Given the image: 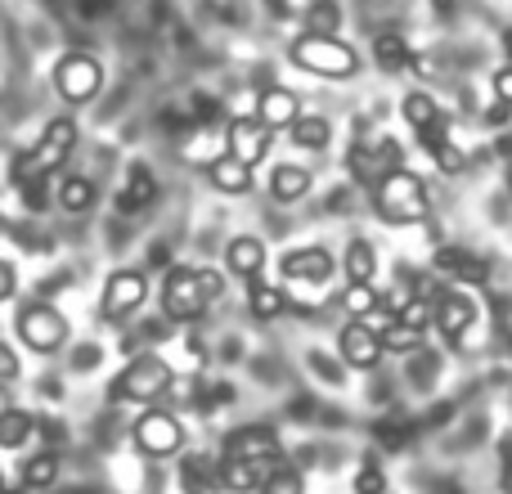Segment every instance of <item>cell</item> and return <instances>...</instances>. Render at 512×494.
<instances>
[{"label":"cell","mask_w":512,"mask_h":494,"mask_svg":"<svg viewBox=\"0 0 512 494\" xmlns=\"http://www.w3.org/2000/svg\"><path fill=\"white\" fill-rule=\"evenodd\" d=\"M14 288H18V274H14V265H9V261H0V306H5V301L14 297Z\"/></svg>","instance_id":"60d3db41"},{"label":"cell","mask_w":512,"mask_h":494,"mask_svg":"<svg viewBox=\"0 0 512 494\" xmlns=\"http://www.w3.org/2000/svg\"><path fill=\"white\" fill-rule=\"evenodd\" d=\"M337 351H342V360L351 364V369H378V360H382L378 333H373L369 324H360V319H351V324L342 328V337H337Z\"/></svg>","instance_id":"9a60e30c"},{"label":"cell","mask_w":512,"mask_h":494,"mask_svg":"<svg viewBox=\"0 0 512 494\" xmlns=\"http://www.w3.org/2000/svg\"><path fill=\"white\" fill-rule=\"evenodd\" d=\"M328 140H333V126L324 117H297L292 122V144H301V149H328Z\"/></svg>","instance_id":"f546056e"},{"label":"cell","mask_w":512,"mask_h":494,"mask_svg":"<svg viewBox=\"0 0 512 494\" xmlns=\"http://www.w3.org/2000/svg\"><path fill=\"white\" fill-rule=\"evenodd\" d=\"M248 306L256 319H279L283 310H288V292H283L279 283H252Z\"/></svg>","instance_id":"f1b7e54d"},{"label":"cell","mask_w":512,"mask_h":494,"mask_svg":"<svg viewBox=\"0 0 512 494\" xmlns=\"http://www.w3.org/2000/svg\"><path fill=\"white\" fill-rule=\"evenodd\" d=\"M131 436H135V445H140V454H149V459H171V454L185 445V427H180V418L167 414V409H144V414L135 418Z\"/></svg>","instance_id":"ba28073f"},{"label":"cell","mask_w":512,"mask_h":494,"mask_svg":"<svg viewBox=\"0 0 512 494\" xmlns=\"http://www.w3.org/2000/svg\"><path fill=\"white\" fill-rule=\"evenodd\" d=\"M180 481H185L189 494H212V490H221V463L194 454V459L180 463Z\"/></svg>","instance_id":"7402d4cb"},{"label":"cell","mask_w":512,"mask_h":494,"mask_svg":"<svg viewBox=\"0 0 512 494\" xmlns=\"http://www.w3.org/2000/svg\"><path fill=\"white\" fill-rule=\"evenodd\" d=\"M342 265H346V279L351 283H373V274H378V252L364 239H355V243H346Z\"/></svg>","instance_id":"83f0119b"},{"label":"cell","mask_w":512,"mask_h":494,"mask_svg":"<svg viewBox=\"0 0 512 494\" xmlns=\"http://www.w3.org/2000/svg\"><path fill=\"white\" fill-rule=\"evenodd\" d=\"M355 494H387V477H382L378 463H364L355 472Z\"/></svg>","instance_id":"d590c367"},{"label":"cell","mask_w":512,"mask_h":494,"mask_svg":"<svg viewBox=\"0 0 512 494\" xmlns=\"http://www.w3.org/2000/svg\"><path fill=\"white\" fill-rule=\"evenodd\" d=\"M18 481H23V490H50L54 481H59V459H54V450L32 454V459L23 463V472H18Z\"/></svg>","instance_id":"484cf974"},{"label":"cell","mask_w":512,"mask_h":494,"mask_svg":"<svg viewBox=\"0 0 512 494\" xmlns=\"http://www.w3.org/2000/svg\"><path fill=\"white\" fill-rule=\"evenodd\" d=\"M14 324H18L23 346L36 351V355H54L63 342H68V319H63L50 301H32V306H23Z\"/></svg>","instance_id":"8992f818"},{"label":"cell","mask_w":512,"mask_h":494,"mask_svg":"<svg viewBox=\"0 0 512 494\" xmlns=\"http://www.w3.org/2000/svg\"><path fill=\"white\" fill-rule=\"evenodd\" d=\"M400 113H405V122L414 126V135H423L427 149H436V144L445 140V113H441V104H436L432 95L409 90V95L400 99Z\"/></svg>","instance_id":"4fadbf2b"},{"label":"cell","mask_w":512,"mask_h":494,"mask_svg":"<svg viewBox=\"0 0 512 494\" xmlns=\"http://www.w3.org/2000/svg\"><path fill=\"white\" fill-rule=\"evenodd\" d=\"M495 99L504 108H512V68H499L495 72Z\"/></svg>","instance_id":"ab89813d"},{"label":"cell","mask_w":512,"mask_h":494,"mask_svg":"<svg viewBox=\"0 0 512 494\" xmlns=\"http://www.w3.org/2000/svg\"><path fill=\"white\" fill-rule=\"evenodd\" d=\"M225 459H239V463H252L256 472H274L283 463V445L270 427L252 423V427H239V432L225 436Z\"/></svg>","instance_id":"52a82bcc"},{"label":"cell","mask_w":512,"mask_h":494,"mask_svg":"<svg viewBox=\"0 0 512 494\" xmlns=\"http://www.w3.org/2000/svg\"><path fill=\"white\" fill-rule=\"evenodd\" d=\"M72 149H77V122H72V117L45 122L41 140L14 162V185H23V180H45L50 171H59L63 162H68Z\"/></svg>","instance_id":"3957f363"},{"label":"cell","mask_w":512,"mask_h":494,"mask_svg":"<svg viewBox=\"0 0 512 494\" xmlns=\"http://www.w3.org/2000/svg\"><path fill=\"white\" fill-rule=\"evenodd\" d=\"M270 194L279 198V203H297V198H306V194H310V171L292 167V162L274 167V176H270Z\"/></svg>","instance_id":"603a6c76"},{"label":"cell","mask_w":512,"mask_h":494,"mask_svg":"<svg viewBox=\"0 0 512 494\" xmlns=\"http://www.w3.org/2000/svg\"><path fill=\"white\" fill-rule=\"evenodd\" d=\"M346 167H351V176L360 180V185H378L382 176H391V171L400 167V144L391 140V135L364 140V144H355V149L346 153Z\"/></svg>","instance_id":"30bf717a"},{"label":"cell","mask_w":512,"mask_h":494,"mask_svg":"<svg viewBox=\"0 0 512 494\" xmlns=\"http://www.w3.org/2000/svg\"><path fill=\"white\" fill-rule=\"evenodd\" d=\"M36 432H41L50 445H63V427L54 423V418H36Z\"/></svg>","instance_id":"7bdbcfd3"},{"label":"cell","mask_w":512,"mask_h":494,"mask_svg":"<svg viewBox=\"0 0 512 494\" xmlns=\"http://www.w3.org/2000/svg\"><path fill=\"white\" fill-rule=\"evenodd\" d=\"M409 41L400 32H378V41H373V59H378L382 72H405L409 68Z\"/></svg>","instance_id":"cb8c5ba5"},{"label":"cell","mask_w":512,"mask_h":494,"mask_svg":"<svg viewBox=\"0 0 512 494\" xmlns=\"http://www.w3.org/2000/svg\"><path fill=\"white\" fill-rule=\"evenodd\" d=\"M373 306H378V288H373V283H351V288L342 292V310L351 319H364Z\"/></svg>","instance_id":"836d02e7"},{"label":"cell","mask_w":512,"mask_h":494,"mask_svg":"<svg viewBox=\"0 0 512 494\" xmlns=\"http://www.w3.org/2000/svg\"><path fill=\"white\" fill-rule=\"evenodd\" d=\"M104 86V63L86 50H72L54 63V90H59L68 104H90Z\"/></svg>","instance_id":"5b68a950"},{"label":"cell","mask_w":512,"mask_h":494,"mask_svg":"<svg viewBox=\"0 0 512 494\" xmlns=\"http://www.w3.org/2000/svg\"><path fill=\"white\" fill-rule=\"evenodd\" d=\"M203 288H198V270H185V265H176V270L167 274V283H162V315L176 319V324H185V319H198L203 315Z\"/></svg>","instance_id":"8fae6325"},{"label":"cell","mask_w":512,"mask_h":494,"mask_svg":"<svg viewBox=\"0 0 512 494\" xmlns=\"http://www.w3.org/2000/svg\"><path fill=\"white\" fill-rule=\"evenodd\" d=\"M59 207L68 216H81L95 207V185H90L86 176H63L59 180Z\"/></svg>","instance_id":"4316f807"},{"label":"cell","mask_w":512,"mask_h":494,"mask_svg":"<svg viewBox=\"0 0 512 494\" xmlns=\"http://www.w3.org/2000/svg\"><path fill=\"white\" fill-rule=\"evenodd\" d=\"M436 270L450 274V283H481L486 279V261H477V256L463 252V247H441V252H436Z\"/></svg>","instance_id":"d6986e66"},{"label":"cell","mask_w":512,"mask_h":494,"mask_svg":"<svg viewBox=\"0 0 512 494\" xmlns=\"http://www.w3.org/2000/svg\"><path fill=\"white\" fill-rule=\"evenodd\" d=\"M418 342H423V333H418V328H409V324H400V319H391V324L378 333L382 351H414Z\"/></svg>","instance_id":"1f68e13d"},{"label":"cell","mask_w":512,"mask_h":494,"mask_svg":"<svg viewBox=\"0 0 512 494\" xmlns=\"http://www.w3.org/2000/svg\"><path fill=\"white\" fill-rule=\"evenodd\" d=\"M171 382H176V373H171V364L162 360V355H135V360L108 382V400H117V405H122V400H131V405H153V400H162L171 391Z\"/></svg>","instance_id":"277c9868"},{"label":"cell","mask_w":512,"mask_h":494,"mask_svg":"<svg viewBox=\"0 0 512 494\" xmlns=\"http://www.w3.org/2000/svg\"><path fill=\"white\" fill-rule=\"evenodd\" d=\"M0 486H5V477H0Z\"/></svg>","instance_id":"681fc988"},{"label":"cell","mask_w":512,"mask_h":494,"mask_svg":"<svg viewBox=\"0 0 512 494\" xmlns=\"http://www.w3.org/2000/svg\"><path fill=\"white\" fill-rule=\"evenodd\" d=\"M221 486L234 490V494H252L261 486V472L252 463H239V459H221Z\"/></svg>","instance_id":"4dcf8cb0"},{"label":"cell","mask_w":512,"mask_h":494,"mask_svg":"<svg viewBox=\"0 0 512 494\" xmlns=\"http://www.w3.org/2000/svg\"><path fill=\"white\" fill-rule=\"evenodd\" d=\"M144 301H149V279H144L140 270H113L108 283H104L99 315H104L108 324H122V319H131Z\"/></svg>","instance_id":"9c48e42d"},{"label":"cell","mask_w":512,"mask_h":494,"mask_svg":"<svg viewBox=\"0 0 512 494\" xmlns=\"http://www.w3.org/2000/svg\"><path fill=\"white\" fill-rule=\"evenodd\" d=\"M504 490H512V441H508V450H504Z\"/></svg>","instance_id":"f6af8a7d"},{"label":"cell","mask_w":512,"mask_h":494,"mask_svg":"<svg viewBox=\"0 0 512 494\" xmlns=\"http://www.w3.org/2000/svg\"><path fill=\"white\" fill-rule=\"evenodd\" d=\"M0 230H5V221H0Z\"/></svg>","instance_id":"c3c4849f"},{"label":"cell","mask_w":512,"mask_h":494,"mask_svg":"<svg viewBox=\"0 0 512 494\" xmlns=\"http://www.w3.org/2000/svg\"><path fill=\"white\" fill-rule=\"evenodd\" d=\"M279 270L292 283H324L333 274V256L324 247H292V252H283Z\"/></svg>","instance_id":"2e32d148"},{"label":"cell","mask_w":512,"mask_h":494,"mask_svg":"<svg viewBox=\"0 0 512 494\" xmlns=\"http://www.w3.org/2000/svg\"><path fill=\"white\" fill-rule=\"evenodd\" d=\"M301 117V104L292 90L283 86H265L261 99H256V122L265 126V131H279V126H292Z\"/></svg>","instance_id":"e0dca14e"},{"label":"cell","mask_w":512,"mask_h":494,"mask_svg":"<svg viewBox=\"0 0 512 494\" xmlns=\"http://www.w3.org/2000/svg\"><path fill=\"white\" fill-rule=\"evenodd\" d=\"M225 265L234 274H243V279H256L265 265V243L252 239V234H239V239H230V247H225Z\"/></svg>","instance_id":"44dd1931"},{"label":"cell","mask_w":512,"mask_h":494,"mask_svg":"<svg viewBox=\"0 0 512 494\" xmlns=\"http://www.w3.org/2000/svg\"><path fill=\"white\" fill-rule=\"evenodd\" d=\"M432 158H436V167H441L445 176H454V171H463V162H468V158H463V149H459V144H450V140H441V144H436V149H432Z\"/></svg>","instance_id":"8d00e7d4"},{"label":"cell","mask_w":512,"mask_h":494,"mask_svg":"<svg viewBox=\"0 0 512 494\" xmlns=\"http://www.w3.org/2000/svg\"><path fill=\"white\" fill-rule=\"evenodd\" d=\"M288 59L297 63L301 72H310V77H324V81H351L355 72H360V54H355L346 41L328 36V32L297 36V41L288 45Z\"/></svg>","instance_id":"6da1fadb"},{"label":"cell","mask_w":512,"mask_h":494,"mask_svg":"<svg viewBox=\"0 0 512 494\" xmlns=\"http://www.w3.org/2000/svg\"><path fill=\"white\" fill-rule=\"evenodd\" d=\"M0 494H18V490H5V486H0Z\"/></svg>","instance_id":"7dc6e473"},{"label":"cell","mask_w":512,"mask_h":494,"mask_svg":"<svg viewBox=\"0 0 512 494\" xmlns=\"http://www.w3.org/2000/svg\"><path fill=\"white\" fill-rule=\"evenodd\" d=\"M504 50H508V68H512V27L504 32Z\"/></svg>","instance_id":"bcb514c9"},{"label":"cell","mask_w":512,"mask_h":494,"mask_svg":"<svg viewBox=\"0 0 512 494\" xmlns=\"http://www.w3.org/2000/svg\"><path fill=\"white\" fill-rule=\"evenodd\" d=\"M36 432V418L27 409H0V450H18Z\"/></svg>","instance_id":"d4e9b609"},{"label":"cell","mask_w":512,"mask_h":494,"mask_svg":"<svg viewBox=\"0 0 512 494\" xmlns=\"http://www.w3.org/2000/svg\"><path fill=\"white\" fill-rule=\"evenodd\" d=\"M396 319H400V324H409V328H418V333H423V328L432 324V301H418V297H409L405 306L396 310Z\"/></svg>","instance_id":"e575fe53"},{"label":"cell","mask_w":512,"mask_h":494,"mask_svg":"<svg viewBox=\"0 0 512 494\" xmlns=\"http://www.w3.org/2000/svg\"><path fill=\"white\" fill-rule=\"evenodd\" d=\"M14 378H18V355L9 351L5 342H0V387H9Z\"/></svg>","instance_id":"74e56055"},{"label":"cell","mask_w":512,"mask_h":494,"mask_svg":"<svg viewBox=\"0 0 512 494\" xmlns=\"http://www.w3.org/2000/svg\"><path fill=\"white\" fill-rule=\"evenodd\" d=\"M432 324L445 333V342L459 346L463 337H468V328L477 324V301L463 297V292H454V288H445L441 297L432 301Z\"/></svg>","instance_id":"7c38bea8"},{"label":"cell","mask_w":512,"mask_h":494,"mask_svg":"<svg viewBox=\"0 0 512 494\" xmlns=\"http://www.w3.org/2000/svg\"><path fill=\"white\" fill-rule=\"evenodd\" d=\"M256 494H301V472L288 468V463H279L274 472H265Z\"/></svg>","instance_id":"d6a6232c"},{"label":"cell","mask_w":512,"mask_h":494,"mask_svg":"<svg viewBox=\"0 0 512 494\" xmlns=\"http://www.w3.org/2000/svg\"><path fill=\"white\" fill-rule=\"evenodd\" d=\"M153 198H158V180H153V171L144 167V162H135L131 176H126V185H122V194H117V212L135 216V212H144Z\"/></svg>","instance_id":"ac0fdd59"},{"label":"cell","mask_w":512,"mask_h":494,"mask_svg":"<svg viewBox=\"0 0 512 494\" xmlns=\"http://www.w3.org/2000/svg\"><path fill=\"white\" fill-rule=\"evenodd\" d=\"M99 364V346H81L77 351V369H95Z\"/></svg>","instance_id":"ee69618b"},{"label":"cell","mask_w":512,"mask_h":494,"mask_svg":"<svg viewBox=\"0 0 512 494\" xmlns=\"http://www.w3.org/2000/svg\"><path fill=\"white\" fill-rule=\"evenodd\" d=\"M198 288H203V301H216L225 283H221V274L216 270H198Z\"/></svg>","instance_id":"f35d334b"},{"label":"cell","mask_w":512,"mask_h":494,"mask_svg":"<svg viewBox=\"0 0 512 494\" xmlns=\"http://www.w3.org/2000/svg\"><path fill=\"white\" fill-rule=\"evenodd\" d=\"M270 135L274 131H265L256 117H234L230 122V131H225V140H230V158H239V162H248V167H256L261 158H270Z\"/></svg>","instance_id":"5bb4252c"},{"label":"cell","mask_w":512,"mask_h":494,"mask_svg":"<svg viewBox=\"0 0 512 494\" xmlns=\"http://www.w3.org/2000/svg\"><path fill=\"white\" fill-rule=\"evenodd\" d=\"M405 436H409V432H400V423H382V427H378V441L391 445V450H400V445H405Z\"/></svg>","instance_id":"b9f144b4"},{"label":"cell","mask_w":512,"mask_h":494,"mask_svg":"<svg viewBox=\"0 0 512 494\" xmlns=\"http://www.w3.org/2000/svg\"><path fill=\"white\" fill-rule=\"evenodd\" d=\"M373 203H378V216L387 225H418V221H427V212H432L427 185L405 167H396L391 176H382L378 185H373Z\"/></svg>","instance_id":"7a4b0ae2"},{"label":"cell","mask_w":512,"mask_h":494,"mask_svg":"<svg viewBox=\"0 0 512 494\" xmlns=\"http://www.w3.org/2000/svg\"><path fill=\"white\" fill-rule=\"evenodd\" d=\"M207 180H212L221 194H248L252 189V167L239 158H230V153H221V158L207 167Z\"/></svg>","instance_id":"ffe728a7"}]
</instances>
